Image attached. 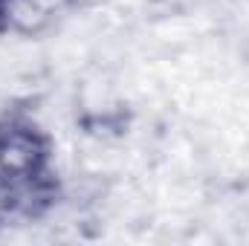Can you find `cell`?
Returning <instances> with one entry per match:
<instances>
[{"mask_svg":"<svg viewBox=\"0 0 249 246\" xmlns=\"http://www.w3.org/2000/svg\"><path fill=\"white\" fill-rule=\"evenodd\" d=\"M0 185H61L55 168V136L29 107L6 105L0 110Z\"/></svg>","mask_w":249,"mask_h":246,"instance_id":"1","label":"cell"},{"mask_svg":"<svg viewBox=\"0 0 249 246\" xmlns=\"http://www.w3.org/2000/svg\"><path fill=\"white\" fill-rule=\"evenodd\" d=\"M61 0H0V35L32 38L53 26Z\"/></svg>","mask_w":249,"mask_h":246,"instance_id":"2","label":"cell"},{"mask_svg":"<svg viewBox=\"0 0 249 246\" xmlns=\"http://www.w3.org/2000/svg\"><path fill=\"white\" fill-rule=\"evenodd\" d=\"M105 0H61L64 9H70V12H84V9H96V6H102Z\"/></svg>","mask_w":249,"mask_h":246,"instance_id":"3","label":"cell"}]
</instances>
